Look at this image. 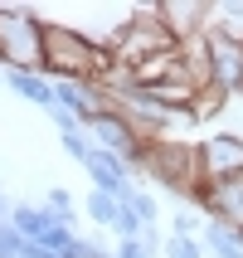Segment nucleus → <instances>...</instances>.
Segmentation results:
<instances>
[{"label":"nucleus","instance_id":"obj_1","mask_svg":"<svg viewBox=\"0 0 243 258\" xmlns=\"http://www.w3.org/2000/svg\"><path fill=\"white\" fill-rule=\"evenodd\" d=\"M102 44L93 34L73 25H58V20H44V58L39 73L49 83H93V69H98Z\"/></svg>","mask_w":243,"mask_h":258},{"label":"nucleus","instance_id":"obj_2","mask_svg":"<svg viewBox=\"0 0 243 258\" xmlns=\"http://www.w3.org/2000/svg\"><path fill=\"white\" fill-rule=\"evenodd\" d=\"M146 180H156L160 190H171L180 200H195L204 185V171H200V146L195 142H180V137H166V142H151L146 146Z\"/></svg>","mask_w":243,"mask_h":258},{"label":"nucleus","instance_id":"obj_3","mask_svg":"<svg viewBox=\"0 0 243 258\" xmlns=\"http://www.w3.org/2000/svg\"><path fill=\"white\" fill-rule=\"evenodd\" d=\"M44 58V20L29 5H0V69L39 73Z\"/></svg>","mask_w":243,"mask_h":258},{"label":"nucleus","instance_id":"obj_4","mask_svg":"<svg viewBox=\"0 0 243 258\" xmlns=\"http://www.w3.org/2000/svg\"><path fill=\"white\" fill-rule=\"evenodd\" d=\"M190 205H200V215L214 219V224H233V229H243V166L233 175H224V180L200 185V195H195Z\"/></svg>","mask_w":243,"mask_h":258},{"label":"nucleus","instance_id":"obj_5","mask_svg":"<svg viewBox=\"0 0 243 258\" xmlns=\"http://www.w3.org/2000/svg\"><path fill=\"white\" fill-rule=\"evenodd\" d=\"M151 10H156L160 25L171 29L175 44H190V39H204V34H209L214 5H204V0H156Z\"/></svg>","mask_w":243,"mask_h":258},{"label":"nucleus","instance_id":"obj_6","mask_svg":"<svg viewBox=\"0 0 243 258\" xmlns=\"http://www.w3.org/2000/svg\"><path fill=\"white\" fill-rule=\"evenodd\" d=\"M83 132H88V142L98 146V151H112V156H122V161H127L136 146H146V142H136V132H131V122L122 117V107H107V112H98Z\"/></svg>","mask_w":243,"mask_h":258},{"label":"nucleus","instance_id":"obj_7","mask_svg":"<svg viewBox=\"0 0 243 258\" xmlns=\"http://www.w3.org/2000/svg\"><path fill=\"white\" fill-rule=\"evenodd\" d=\"M200 171H204V185L209 180H224L243 166V137L233 132H214V137H200Z\"/></svg>","mask_w":243,"mask_h":258},{"label":"nucleus","instance_id":"obj_8","mask_svg":"<svg viewBox=\"0 0 243 258\" xmlns=\"http://www.w3.org/2000/svg\"><path fill=\"white\" fill-rule=\"evenodd\" d=\"M58 219L44 210V205H29V200H20V205H10V229L25 239V244H39L44 234L54 229Z\"/></svg>","mask_w":243,"mask_h":258},{"label":"nucleus","instance_id":"obj_9","mask_svg":"<svg viewBox=\"0 0 243 258\" xmlns=\"http://www.w3.org/2000/svg\"><path fill=\"white\" fill-rule=\"evenodd\" d=\"M5 88H10L15 98H25L29 107H44V112L54 107V83H49L44 73H20V69H10V73H5Z\"/></svg>","mask_w":243,"mask_h":258},{"label":"nucleus","instance_id":"obj_10","mask_svg":"<svg viewBox=\"0 0 243 258\" xmlns=\"http://www.w3.org/2000/svg\"><path fill=\"white\" fill-rule=\"evenodd\" d=\"M204 253L209 258H243V229L233 224H214V219H204Z\"/></svg>","mask_w":243,"mask_h":258},{"label":"nucleus","instance_id":"obj_11","mask_svg":"<svg viewBox=\"0 0 243 258\" xmlns=\"http://www.w3.org/2000/svg\"><path fill=\"white\" fill-rule=\"evenodd\" d=\"M229 107V93L219 83H204L200 93H195V102H190V112H185V122H214L219 112Z\"/></svg>","mask_w":243,"mask_h":258},{"label":"nucleus","instance_id":"obj_12","mask_svg":"<svg viewBox=\"0 0 243 258\" xmlns=\"http://www.w3.org/2000/svg\"><path fill=\"white\" fill-rule=\"evenodd\" d=\"M88 215H93V224H102V229H112L117 215H122V205L112 200V195H102V190H93L88 195Z\"/></svg>","mask_w":243,"mask_h":258},{"label":"nucleus","instance_id":"obj_13","mask_svg":"<svg viewBox=\"0 0 243 258\" xmlns=\"http://www.w3.org/2000/svg\"><path fill=\"white\" fill-rule=\"evenodd\" d=\"M131 210H136V219H141V229H156V224H160V200H156L146 185H136V195H131Z\"/></svg>","mask_w":243,"mask_h":258},{"label":"nucleus","instance_id":"obj_14","mask_svg":"<svg viewBox=\"0 0 243 258\" xmlns=\"http://www.w3.org/2000/svg\"><path fill=\"white\" fill-rule=\"evenodd\" d=\"M58 146H63V151H68L78 166H88V161H93V151H98V146L88 142V132H83V127H78V132H58Z\"/></svg>","mask_w":243,"mask_h":258},{"label":"nucleus","instance_id":"obj_15","mask_svg":"<svg viewBox=\"0 0 243 258\" xmlns=\"http://www.w3.org/2000/svg\"><path fill=\"white\" fill-rule=\"evenodd\" d=\"M171 234L200 239V234H204V215H200V210H175V215H171Z\"/></svg>","mask_w":243,"mask_h":258},{"label":"nucleus","instance_id":"obj_16","mask_svg":"<svg viewBox=\"0 0 243 258\" xmlns=\"http://www.w3.org/2000/svg\"><path fill=\"white\" fill-rule=\"evenodd\" d=\"M166 258H209V253H204V239H185V234H171V239H166Z\"/></svg>","mask_w":243,"mask_h":258},{"label":"nucleus","instance_id":"obj_17","mask_svg":"<svg viewBox=\"0 0 243 258\" xmlns=\"http://www.w3.org/2000/svg\"><path fill=\"white\" fill-rule=\"evenodd\" d=\"M39 244H44V248H49V253H68V248H73V244H78V229H73V224H54V229L44 234Z\"/></svg>","mask_w":243,"mask_h":258},{"label":"nucleus","instance_id":"obj_18","mask_svg":"<svg viewBox=\"0 0 243 258\" xmlns=\"http://www.w3.org/2000/svg\"><path fill=\"white\" fill-rule=\"evenodd\" d=\"M20 253H25V239L10 224H0V258H20Z\"/></svg>","mask_w":243,"mask_h":258},{"label":"nucleus","instance_id":"obj_19","mask_svg":"<svg viewBox=\"0 0 243 258\" xmlns=\"http://www.w3.org/2000/svg\"><path fill=\"white\" fill-rule=\"evenodd\" d=\"M112 258H156V253H151V248H146L141 239H117Z\"/></svg>","mask_w":243,"mask_h":258},{"label":"nucleus","instance_id":"obj_20","mask_svg":"<svg viewBox=\"0 0 243 258\" xmlns=\"http://www.w3.org/2000/svg\"><path fill=\"white\" fill-rule=\"evenodd\" d=\"M49 117H54V127H58V132H78V117H73V112H63L58 102L49 107Z\"/></svg>","mask_w":243,"mask_h":258},{"label":"nucleus","instance_id":"obj_21","mask_svg":"<svg viewBox=\"0 0 243 258\" xmlns=\"http://www.w3.org/2000/svg\"><path fill=\"white\" fill-rule=\"evenodd\" d=\"M0 224H10V200H5V190H0Z\"/></svg>","mask_w":243,"mask_h":258},{"label":"nucleus","instance_id":"obj_22","mask_svg":"<svg viewBox=\"0 0 243 258\" xmlns=\"http://www.w3.org/2000/svg\"><path fill=\"white\" fill-rule=\"evenodd\" d=\"M0 88H5V69H0Z\"/></svg>","mask_w":243,"mask_h":258}]
</instances>
